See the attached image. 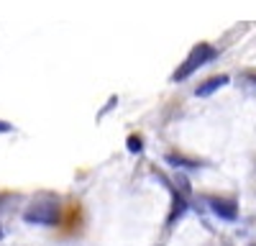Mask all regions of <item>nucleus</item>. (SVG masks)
<instances>
[{"label":"nucleus","instance_id":"f257e3e1","mask_svg":"<svg viewBox=\"0 0 256 246\" xmlns=\"http://www.w3.org/2000/svg\"><path fill=\"white\" fill-rule=\"evenodd\" d=\"M216 56H218V49L210 46V44H198V46H192V52L187 54V59L174 70L172 80H174V82H184L190 74H195L200 67H205L208 62H212Z\"/></svg>","mask_w":256,"mask_h":246},{"label":"nucleus","instance_id":"f03ea898","mask_svg":"<svg viewBox=\"0 0 256 246\" xmlns=\"http://www.w3.org/2000/svg\"><path fill=\"white\" fill-rule=\"evenodd\" d=\"M24 220L31 226H56L59 223V202L56 200H36L24 213Z\"/></svg>","mask_w":256,"mask_h":246},{"label":"nucleus","instance_id":"7ed1b4c3","mask_svg":"<svg viewBox=\"0 0 256 246\" xmlns=\"http://www.w3.org/2000/svg\"><path fill=\"white\" fill-rule=\"evenodd\" d=\"M208 205H210V210L216 213L218 218H223V220H236V218H238V205H236V200H228V198H208Z\"/></svg>","mask_w":256,"mask_h":246},{"label":"nucleus","instance_id":"20e7f679","mask_svg":"<svg viewBox=\"0 0 256 246\" xmlns=\"http://www.w3.org/2000/svg\"><path fill=\"white\" fill-rule=\"evenodd\" d=\"M228 82H230V77H228V74H216V77H208V80L202 82V85L195 90V95H198V98H210L212 92H218L220 88H226Z\"/></svg>","mask_w":256,"mask_h":246},{"label":"nucleus","instance_id":"39448f33","mask_svg":"<svg viewBox=\"0 0 256 246\" xmlns=\"http://www.w3.org/2000/svg\"><path fill=\"white\" fill-rule=\"evenodd\" d=\"M166 162L172 164V167H177V170H198L200 167L198 159H187V156H180V154H169Z\"/></svg>","mask_w":256,"mask_h":246},{"label":"nucleus","instance_id":"423d86ee","mask_svg":"<svg viewBox=\"0 0 256 246\" xmlns=\"http://www.w3.org/2000/svg\"><path fill=\"white\" fill-rule=\"evenodd\" d=\"M184 210H187L184 198H180V195L174 192V205H172V216H169V223H174L177 218H182V216H184Z\"/></svg>","mask_w":256,"mask_h":246},{"label":"nucleus","instance_id":"0eeeda50","mask_svg":"<svg viewBox=\"0 0 256 246\" xmlns=\"http://www.w3.org/2000/svg\"><path fill=\"white\" fill-rule=\"evenodd\" d=\"M141 146H144V141H141L138 136H128V152L138 154V152H141Z\"/></svg>","mask_w":256,"mask_h":246},{"label":"nucleus","instance_id":"6e6552de","mask_svg":"<svg viewBox=\"0 0 256 246\" xmlns=\"http://www.w3.org/2000/svg\"><path fill=\"white\" fill-rule=\"evenodd\" d=\"M10 131V123H6V120H0V134H8Z\"/></svg>","mask_w":256,"mask_h":246},{"label":"nucleus","instance_id":"1a4fd4ad","mask_svg":"<svg viewBox=\"0 0 256 246\" xmlns=\"http://www.w3.org/2000/svg\"><path fill=\"white\" fill-rule=\"evenodd\" d=\"M0 238H3V228H0Z\"/></svg>","mask_w":256,"mask_h":246}]
</instances>
